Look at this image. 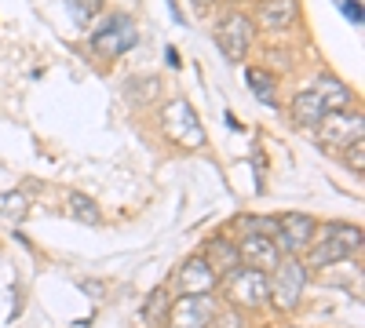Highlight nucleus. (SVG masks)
<instances>
[{
	"label": "nucleus",
	"mask_w": 365,
	"mask_h": 328,
	"mask_svg": "<svg viewBox=\"0 0 365 328\" xmlns=\"http://www.w3.org/2000/svg\"><path fill=\"white\" fill-rule=\"evenodd\" d=\"M314 233H318V226H314L311 216L289 212V216L278 219V233H274V245H278L282 252H289V255H296L299 248H307V245L314 241Z\"/></svg>",
	"instance_id": "8"
},
{
	"label": "nucleus",
	"mask_w": 365,
	"mask_h": 328,
	"mask_svg": "<svg viewBox=\"0 0 365 328\" xmlns=\"http://www.w3.org/2000/svg\"><path fill=\"white\" fill-rule=\"evenodd\" d=\"M361 157H365V142H361V139L347 142V161L354 164V171H361V168H365V161H361Z\"/></svg>",
	"instance_id": "21"
},
{
	"label": "nucleus",
	"mask_w": 365,
	"mask_h": 328,
	"mask_svg": "<svg viewBox=\"0 0 365 328\" xmlns=\"http://www.w3.org/2000/svg\"><path fill=\"white\" fill-rule=\"evenodd\" d=\"M227 292H230V303H241V307H263L270 300V277L256 266H234L227 270Z\"/></svg>",
	"instance_id": "3"
},
{
	"label": "nucleus",
	"mask_w": 365,
	"mask_h": 328,
	"mask_svg": "<svg viewBox=\"0 0 365 328\" xmlns=\"http://www.w3.org/2000/svg\"><path fill=\"white\" fill-rule=\"evenodd\" d=\"M318 128H322L325 142H354V139H361V117L347 121L344 113H325L318 121Z\"/></svg>",
	"instance_id": "12"
},
{
	"label": "nucleus",
	"mask_w": 365,
	"mask_h": 328,
	"mask_svg": "<svg viewBox=\"0 0 365 328\" xmlns=\"http://www.w3.org/2000/svg\"><path fill=\"white\" fill-rule=\"evenodd\" d=\"M70 208H73V219H81V223H99V204L88 201L84 194H70Z\"/></svg>",
	"instance_id": "19"
},
{
	"label": "nucleus",
	"mask_w": 365,
	"mask_h": 328,
	"mask_svg": "<svg viewBox=\"0 0 365 328\" xmlns=\"http://www.w3.org/2000/svg\"><path fill=\"white\" fill-rule=\"evenodd\" d=\"M99 8H103V0H70V11H73V18H77L81 26L96 15Z\"/></svg>",
	"instance_id": "20"
},
{
	"label": "nucleus",
	"mask_w": 365,
	"mask_h": 328,
	"mask_svg": "<svg viewBox=\"0 0 365 328\" xmlns=\"http://www.w3.org/2000/svg\"><path fill=\"white\" fill-rule=\"evenodd\" d=\"M194 8H212V0H194Z\"/></svg>",
	"instance_id": "23"
},
{
	"label": "nucleus",
	"mask_w": 365,
	"mask_h": 328,
	"mask_svg": "<svg viewBox=\"0 0 365 328\" xmlns=\"http://www.w3.org/2000/svg\"><path fill=\"white\" fill-rule=\"evenodd\" d=\"M212 37H216V48L230 58V63H241V58H245V51L252 48L256 26H252L249 15L230 11V15L220 18V26H216V33H212Z\"/></svg>",
	"instance_id": "4"
},
{
	"label": "nucleus",
	"mask_w": 365,
	"mask_h": 328,
	"mask_svg": "<svg viewBox=\"0 0 365 328\" xmlns=\"http://www.w3.org/2000/svg\"><path fill=\"white\" fill-rule=\"evenodd\" d=\"M237 255H241L245 266H256V270L270 274L274 266H278V259H282V248L274 245V237H267V233H249L245 241H241Z\"/></svg>",
	"instance_id": "10"
},
{
	"label": "nucleus",
	"mask_w": 365,
	"mask_h": 328,
	"mask_svg": "<svg viewBox=\"0 0 365 328\" xmlns=\"http://www.w3.org/2000/svg\"><path fill=\"white\" fill-rule=\"evenodd\" d=\"M212 321H216L212 292L179 295V300L168 307V328H212Z\"/></svg>",
	"instance_id": "7"
},
{
	"label": "nucleus",
	"mask_w": 365,
	"mask_h": 328,
	"mask_svg": "<svg viewBox=\"0 0 365 328\" xmlns=\"http://www.w3.org/2000/svg\"><path fill=\"white\" fill-rule=\"evenodd\" d=\"M322 117H325V106H322V99L314 92H303V95L292 99V121L299 128H318Z\"/></svg>",
	"instance_id": "14"
},
{
	"label": "nucleus",
	"mask_w": 365,
	"mask_h": 328,
	"mask_svg": "<svg viewBox=\"0 0 365 328\" xmlns=\"http://www.w3.org/2000/svg\"><path fill=\"white\" fill-rule=\"evenodd\" d=\"M0 216L22 223V219L29 216V197H26L22 190H4V194H0Z\"/></svg>",
	"instance_id": "15"
},
{
	"label": "nucleus",
	"mask_w": 365,
	"mask_h": 328,
	"mask_svg": "<svg viewBox=\"0 0 365 328\" xmlns=\"http://www.w3.org/2000/svg\"><path fill=\"white\" fill-rule=\"evenodd\" d=\"M135 41H139V29L128 15H113V18H106V26H99L96 33H91V48L106 58L125 55L128 48H135Z\"/></svg>",
	"instance_id": "6"
},
{
	"label": "nucleus",
	"mask_w": 365,
	"mask_h": 328,
	"mask_svg": "<svg viewBox=\"0 0 365 328\" xmlns=\"http://www.w3.org/2000/svg\"><path fill=\"white\" fill-rule=\"evenodd\" d=\"M212 266H216V274H227V270H234V266L241 263V255H237V248H230L227 241H212V252L205 255Z\"/></svg>",
	"instance_id": "16"
},
{
	"label": "nucleus",
	"mask_w": 365,
	"mask_h": 328,
	"mask_svg": "<svg viewBox=\"0 0 365 328\" xmlns=\"http://www.w3.org/2000/svg\"><path fill=\"white\" fill-rule=\"evenodd\" d=\"M314 95L322 99V106H325V113H347V106H351V88L344 84V80H336L332 73H322L318 77V88H314Z\"/></svg>",
	"instance_id": "11"
},
{
	"label": "nucleus",
	"mask_w": 365,
	"mask_h": 328,
	"mask_svg": "<svg viewBox=\"0 0 365 328\" xmlns=\"http://www.w3.org/2000/svg\"><path fill=\"white\" fill-rule=\"evenodd\" d=\"M168 288L161 285V288H154L150 292V300H146V307H143V317L150 321V324H161L165 317H168Z\"/></svg>",
	"instance_id": "17"
},
{
	"label": "nucleus",
	"mask_w": 365,
	"mask_h": 328,
	"mask_svg": "<svg viewBox=\"0 0 365 328\" xmlns=\"http://www.w3.org/2000/svg\"><path fill=\"white\" fill-rule=\"evenodd\" d=\"M256 22L263 29H285L296 22V0H263Z\"/></svg>",
	"instance_id": "13"
},
{
	"label": "nucleus",
	"mask_w": 365,
	"mask_h": 328,
	"mask_svg": "<svg viewBox=\"0 0 365 328\" xmlns=\"http://www.w3.org/2000/svg\"><path fill=\"white\" fill-rule=\"evenodd\" d=\"M303 288H307V263H299L296 255H282L270 270V303L278 310H292Z\"/></svg>",
	"instance_id": "2"
},
{
	"label": "nucleus",
	"mask_w": 365,
	"mask_h": 328,
	"mask_svg": "<svg viewBox=\"0 0 365 328\" xmlns=\"http://www.w3.org/2000/svg\"><path fill=\"white\" fill-rule=\"evenodd\" d=\"M245 80H249V88L267 102V106H274L278 102V95H274V77L267 73V70H245Z\"/></svg>",
	"instance_id": "18"
},
{
	"label": "nucleus",
	"mask_w": 365,
	"mask_h": 328,
	"mask_svg": "<svg viewBox=\"0 0 365 328\" xmlns=\"http://www.w3.org/2000/svg\"><path fill=\"white\" fill-rule=\"evenodd\" d=\"M165 132L179 142L187 146V150H197V146H205V128L197 121V113L187 99H172L165 106Z\"/></svg>",
	"instance_id": "5"
},
{
	"label": "nucleus",
	"mask_w": 365,
	"mask_h": 328,
	"mask_svg": "<svg viewBox=\"0 0 365 328\" xmlns=\"http://www.w3.org/2000/svg\"><path fill=\"white\" fill-rule=\"evenodd\" d=\"M344 11H347L351 22H361V4H358V0H344Z\"/></svg>",
	"instance_id": "22"
},
{
	"label": "nucleus",
	"mask_w": 365,
	"mask_h": 328,
	"mask_svg": "<svg viewBox=\"0 0 365 328\" xmlns=\"http://www.w3.org/2000/svg\"><path fill=\"white\" fill-rule=\"evenodd\" d=\"M307 266H332V263H344L361 248V230L358 226H344V223H329L322 230V241L307 245Z\"/></svg>",
	"instance_id": "1"
},
{
	"label": "nucleus",
	"mask_w": 365,
	"mask_h": 328,
	"mask_svg": "<svg viewBox=\"0 0 365 328\" xmlns=\"http://www.w3.org/2000/svg\"><path fill=\"white\" fill-rule=\"evenodd\" d=\"M216 285H220V274H216V266H212L205 255H190L187 263L179 266V274H175L179 295H201V292H212Z\"/></svg>",
	"instance_id": "9"
}]
</instances>
